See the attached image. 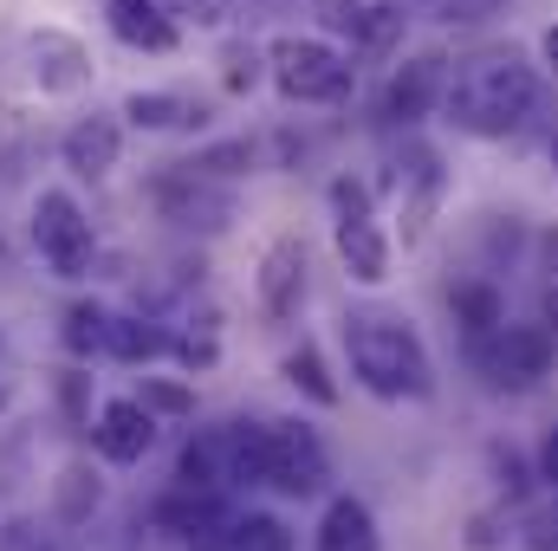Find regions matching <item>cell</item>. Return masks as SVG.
<instances>
[{"instance_id":"cell-1","label":"cell","mask_w":558,"mask_h":551,"mask_svg":"<svg viewBox=\"0 0 558 551\" xmlns=\"http://www.w3.org/2000/svg\"><path fill=\"white\" fill-rule=\"evenodd\" d=\"M533 111H539V72L513 46H487L448 65L441 118L461 137H513Z\"/></svg>"},{"instance_id":"cell-2","label":"cell","mask_w":558,"mask_h":551,"mask_svg":"<svg viewBox=\"0 0 558 551\" xmlns=\"http://www.w3.org/2000/svg\"><path fill=\"white\" fill-rule=\"evenodd\" d=\"M344 357H351V377L384 396V403H428L435 396V364L422 351L416 325L397 318V311H344Z\"/></svg>"},{"instance_id":"cell-3","label":"cell","mask_w":558,"mask_h":551,"mask_svg":"<svg viewBox=\"0 0 558 551\" xmlns=\"http://www.w3.org/2000/svg\"><path fill=\"white\" fill-rule=\"evenodd\" d=\"M267 65H274V85L286 105H344L357 85V65L312 33H279L267 46Z\"/></svg>"},{"instance_id":"cell-4","label":"cell","mask_w":558,"mask_h":551,"mask_svg":"<svg viewBox=\"0 0 558 551\" xmlns=\"http://www.w3.org/2000/svg\"><path fill=\"white\" fill-rule=\"evenodd\" d=\"M149 201H156V215H162L169 228H182V234H221V228H234V215H241V195L228 188V175H208L202 162L162 169V175L149 182Z\"/></svg>"},{"instance_id":"cell-5","label":"cell","mask_w":558,"mask_h":551,"mask_svg":"<svg viewBox=\"0 0 558 551\" xmlns=\"http://www.w3.org/2000/svg\"><path fill=\"white\" fill-rule=\"evenodd\" d=\"M267 428V487L286 493V500H318L331 487V454L318 441L312 421L299 415H279V421H260Z\"/></svg>"},{"instance_id":"cell-6","label":"cell","mask_w":558,"mask_h":551,"mask_svg":"<svg viewBox=\"0 0 558 551\" xmlns=\"http://www.w3.org/2000/svg\"><path fill=\"white\" fill-rule=\"evenodd\" d=\"M331 247L357 285H390V241L357 182H331Z\"/></svg>"},{"instance_id":"cell-7","label":"cell","mask_w":558,"mask_h":551,"mask_svg":"<svg viewBox=\"0 0 558 551\" xmlns=\"http://www.w3.org/2000/svg\"><path fill=\"white\" fill-rule=\"evenodd\" d=\"M33 247L39 260L52 267V279H85L92 260H98V234L85 221V208L65 195V188H46L33 201Z\"/></svg>"},{"instance_id":"cell-8","label":"cell","mask_w":558,"mask_h":551,"mask_svg":"<svg viewBox=\"0 0 558 551\" xmlns=\"http://www.w3.org/2000/svg\"><path fill=\"white\" fill-rule=\"evenodd\" d=\"M481 370L494 390H539L553 377V325H500L487 344H481Z\"/></svg>"},{"instance_id":"cell-9","label":"cell","mask_w":558,"mask_h":551,"mask_svg":"<svg viewBox=\"0 0 558 551\" xmlns=\"http://www.w3.org/2000/svg\"><path fill=\"white\" fill-rule=\"evenodd\" d=\"M305 285H312L305 241H299V234H279L274 247L260 254V279H254V292H260V311H267L274 325L299 318V305H305Z\"/></svg>"},{"instance_id":"cell-10","label":"cell","mask_w":558,"mask_h":551,"mask_svg":"<svg viewBox=\"0 0 558 551\" xmlns=\"http://www.w3.org/2000/svg\"><path fill=\"white\" fill-rule=\"evenodd\" d=\"M156 428H162V415L143 409V396H118V403H105L98 421H92V448L111 467H137L143 454L156 448Z\"/></svg>"},{"instance_id":"cell-11","label":"cell","mask_w":558,"mask_h":551,"mask_svg":"<svg viewBox=\"0 0 558 551\" xmlns=\"http://www.w3.org/2000/svg\"><path fill=\"white\" fill-rule=\"evenodd\" d=\"M26 72H33V85H39V91L72 98V91H85V85H92V52H85V39H72V33L39 26V33L26 39Z\"/></svg>"},{"instance_id":"cell-12","label":"cell","mask_w":558,"mask_h":551,"mask_svg":"<svg viewBox=\"0 0 558 551\" xmlns=\"http://www.w3.org/2000/svg\"><path fill=\"white\" fill-rule=\"evenodd\" d=\"M441 85H448V59H441V52L403 59V72H397L390 91H384V118H390V124H422L428 111H441Z\"/></svg>"},{"instance_id":"cell-13","label":"cell","mask_w":558,"mask_h":551,"mask_svg":"<svg viewBox=\"0 0 558 551\" xmlns=\"http://www.w3.org/2000/svg\"><path fill=\"white\" fill-rule=\"evenodd\" d=\"M59 156L78 182H105L118 162H124V124L118 118H78L65 137H59Z\"/></svg>"},{"instance_id":"cell-14","label":"cell","mask_w":558,"mask_h":551,"mask_svg":"<svg viewBox=\"0 0 558 551\" xmlns=\"http://www.w3.org/2000/svg\"><path fill=\"white\" fill-rule=\"evenodd\" d=\"M175 487H189V493H221V487H234V421L202 428V434L182 448Z\"/></svg>"},{"instance_id":"cell-15","label":"cell","mask_w":558,"mask_h":551,"mask_svg":"<svg viewBox=\"0 0 558 551\" xmlns=\"http://www.w3.org/2000/svg\"><path fill=\"white\" fill-rule=\"evenodd\" d=\"M105 26L118 33V46L131 52H175L182 26L162 0H105Z\"/></svg>"},{"instance_id":"cell-16","label":"cell","mask_w":558,"mask_h":551,"mask_svg":"<svg viewBox=\"0 0 558 551\" xmlns=\"http://www.w3.org/2000/svg\"><path fill=\"white\" fill-rule=\"evenodd\" d=\"M312 551H377V519H371V506L351 500V493H338V500L325 506V519H318Z\"/></svg>"},{"instance_id":"cell-17","label":"cell","mask_w":558,"mask_h":551,"mask_svg":"<svg viewBox=\"0 0 558 551\" xmlns=\"http://www.w3.org/2000/svg\"><path fill=\"white\" fill-rule=\"evenodd\" d=\"M195 551H292V532L274 513H228Z\"/></svg>"},{"instance_id":"cell-18","label":"cell","mask_w":558,"mask_h":551,"mask_svg":"<svg viewBox=\"0 0 558 551\" xmlns=\"http://www.w3.org/2000/svg\"><path fill=\"white\" fill-rule=\"evenodd\" d=\"M169 351H175V338L162 331V318L111 311V344H105V357H118V364H156V357H169Z\"/></svg>"},{"instance_id":"cell-19","label":"cell","mask_w":558,"mask_h":551,"mask_svg":"<svg viewBox=\"0 0 558 551\" xmlns=\"http://www.w3.org/2000/svg\"><path fill=\"white\" fill-rule=\"evenodd\" d=\"M124 118L137 131H202L208 124V111L195 98H182V91H131L124 98Z\"/></svg>"},{"instance_id":"cell-20","label":"cell","mask_w":558,"mask_h":551,"mask_svg":"<svg viewBox=\"0 0 558 551\" xmlns=\"http://www.w3.org/2000/svg\"><path fill=\"white\" fill-rule=\"evenodd\" d=\"M441 188H448L441 162H435V156H416V188L403 195V247H416L422 234H428V221H435V208H441Z\"/></svg>"},{"instance_id":"cell-21","label":"cell","mask_w":558,"mask_h":551,"mask_svg":"<svg viewBox=\"0 0 558 551\" xmlns=\"http://www.w3.org/2000/svg\"><path fill=\"white\" fill-rule=\"evenodd\" d=\"M454 325H461L474 344H487V338L507 325V305H500V292H494V285H481V279H474V285H454Z\"/></svg>"},{"instance_id":"cell-22","label":"cell","mask_w":558,"mask_h":551,"mask_svg":"<svg viewBox=\"0 0 558 551\" xmlns=\"http://www.w3.org/2000/svg\"><path fill=\"white\" fill-rule=\"evenodd\" d=\"M105 344H111V305L78 298V305L65 311V351H72V357H105Z\"/></svg>"},{"instance_id":"cell-23","label":"cell","mask_w":558,"mask_h":551,"mask_svg":"<svg viewBox=\"0 0 558 551\" xmlns=\"http://www.w3.org/2000/svg\"><path fill=\"white\" fill-rule=\"evenodd\" d=\"M279 370H286V383H292V390H305L318 409H331V403H338V383H331V370H325V357H318L312 344H299Z\"/></svg>"},{"instance_id":"cell-24","label":"cell","mask_w":558,"mask_h":551,"mask_svg":"<svg viewBox=\"0 0 558 551\" xmlns=\"http://www.w3.org/2000/svg\"><path fill=\"white\" fill-rule=\"evenodd\" d=\"M98 500H105V487H98L92 467H65V474H59V519H65V526H85V519L98 513Z\"/></svg>"},{"instance_id":"cell-25","label":"cell","mask_w":558,"mask_h":551,"mask_svg":"<svg viewBox=\"0 0 558 551\" xmlns=\"http://www.w3.org/2000/svg\"><path fill=\"white\" fill-rule=\"evenodd\" d=\"M260 65H267V52H260V46H247V39H234V46L221 52V85H228L234 98H247V91L260 85Z\"/></svg>"},{"instance_id":"cell-26","label":"cell","mask_w":558,"mask_h":551,"mask_svg":"<svg viewBox=\"0 0 558 551\" xmlns=\"http://www.w3.org/2000/svg\"><path fill=\"white\" fill-rule=\"evenodd\" d=\"M137 396H143V409L149 415H169V421L195 415V390H182V383H143Z\"/></svg>"},{"instance_id":"cell-27","label":"cell","mask_w":558,"mask_h":551,"mask_svg":"<svg viewBox=\"0 0 558 551\" xmlns=\"http://www.w3.org/2000/svg\"><path fill=\"white\" fill-rule=\"evenodd\" d=\"M195 162H202L208 175H241V169L254 162V149H247V143H215V149H202Z\"/></svg>"},{"instance_id":"cell-28","label":"cell","mask_w":558,"mask_h":551,"mask_svg":"<svg viewBox=\"0 0 558 551\" xmlns=\"http://www.w3.org/2000/svg\"><path fill=\"white\" fill-rule=\"evenodd\" d=\"M175 357H182V364H189V370H208V364H215V357H221V344H215V338H208V331H202V338H175Z\"/></svg>"},{"instance_id":"cell-29","label":"cell","mask_w":558,"mask_h":551,"mask_svg":"<svg viewBox=\"0 0 558 551\" xmlns=\"http://www.w3.org/2000/svg\"><path fill=\"white\" fill-rule=\"evenodd\" d=\"M428 7H435L441 20H487L500 0H428Z\"/></svg>"},{"instance_id":"cell-30","label":"cell","mask_w":558,"mask_h":551,"mask_svg":"<svg viewBox=\"0 0 558 551\" xmlns=\"http://www.w3.org/2000/svg\"><path fill=\"white\" fill-rule=\"evenodd\" d=\"M7 551H59V546H52V532H39V526H13V532H7Z\"/></svg>"},{"instance_id":"cell-31","label":"cell","mask_w":558,"mask_h":551,"mask_svg":"<svg viewBox=\"0 0 558 551\" xmlns=\"http://www.w3.org/2000/svg\"><path fill=\"white\" fill-rule=\"evenodd\" d=\"M539 480H546V487L558 493V428L546 434V441H539Z\"/></svg>"},{"instance_id":"cell-32","label":"cell","mask_w":558,"mask_h":551,"mask_svg":"<svg viewBox=\"0 0 558 551\" xmlns=\"http://www.w3.org/2000/svg\"><path fill=\"white\" fill-rule=\"evenodd\" d=\"M539 59L558 72V26H546V33H539Z\"/></svg>"},{"instance_id":"cell-33","label":"cell","mask_w":558,"mask_h":551,"mask_svg":"<svg viewBox=\"0 0 558 551\" xmlns=\"http://www.w3.org/2000/svg\"><path fill=\"white\" fill-rule=\"evenodd\" d=\"M539 551H558V513L546 519V526H539Z\"/></svg>"},{"instance_id":"cell-34","label":"cell","mask_w":558,"mask_h":551,"mask_svg":"<svg viewBox=\"0 0 558 551\" xmlns=\"http://www.w3.org/2000/svg\"><path fill=\"white\" fill-rule=\"evenodd\" d=\"M546 325H553V331H558V285H553V292H546Z\"/></svg>"},{"instance_id":"cell-35","label":"cell","mask_w":558,"mask_h":551,"mask_svg":"<svg viewBox=\"0 0 558 551\" xmlns=\"http://www.w3.org/2000/svg\"><path fill=\"white\" fill-rule=\"evenodd\" d=\"M7 403H13V390H7V383H0V409H7Z\"/></svg>"},{"instance_id":"cell-36","label":"cell","mask_w":558,"mask_h":551,"mask_svg":"<svg viewBox=\"0 0 558 551\" xmlns=\"http://www.w3.org/2000/svg\"><path fill=\"white\" fill-rule=\"evenodd\" d=\"M553 169H558V137H553Z\"/></svg>"}]
</instances>
